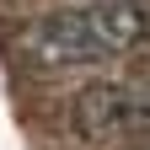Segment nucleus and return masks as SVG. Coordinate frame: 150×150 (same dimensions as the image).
<instances>
[{
  "label": "nucleus",
  "mask_w": 150,
  "mask_h": 150,
  "mask_svg": "<svg viewBox=\"0 0 150 150\" xmlns=\"http://www.w3.org/2000/svg\"><path fill=\"white\" fill-rule=\"evenodd\" d=\"M150 43V0H91L38 16L16 32V54L32 70H91Z\"/></svg>",
  "instance_id": "f257e3e1"
},
{
  "label": "nucleus",
  "mask_w": 150,
  "mask_h": 150,
  "mask_svg": "<svg viewBox=\"0 0 150 150\" xmlns=\"http://www.w3.org/2000/svg\"><path fill=\"white\" fill-rule=\"evenodd\" d=\"M70 129L81 139H118V134H139V107L129 81H97L86 91H75L70 102Z\"/></svg>",
  "instance_id": "f03ea898"
},
{
  "label": "nucleus",
  "mask_w": 150,
  "mask_h": 150,
  "mask_svg": "<svg viewBox=\"0 0 150 150\" xmlns=\"http://www.w3.org/2000/svg\"><path fill=\"white\" fill-rule=\"evenodd\" d=\"M134 150H150V129H145V134H134Z\"/></svg>",
  "instance_id": "7ed1b4c3"
}]
</instances>
